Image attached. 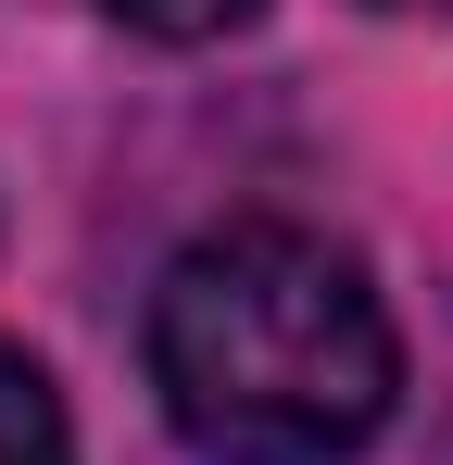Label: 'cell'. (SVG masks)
<instances>
[{"label": "cell", "mask_w": 453, "mask_h": 465, "mask_svg": "<svg viewBox=\"0 0 453 465\" xmlns=\"http://www.w3.org/2000/svg\"><path fill=\"white\" fill-rule=\"evenodd\" d=\"M151 390L202 465H353L403 402V340L340 239L239 214L164 264Z\"/></svg>", "instance_id": "obj_1"}, {"label": "cell", "mask_w": 453, "mask_h": 465, "mask_svg": "<svg viewBox=\"0 0 453 465\" xmlns=\"http://www.w3.org/2000/svg\"><path fill=\"white\" fill-rule=\"evenodd\" d=\"M0 465H76V428H64V390L38 378L13 340H0Z\"/></svg>", "instance_id": "obj_2"}, {"label": "cell", "mask_w": 453, "mask_h": 465, "mask_svg": "<svg viewBox=\"0 0 453 465\" xmlns=\"http://www.w3.org/2000/svg\"><path fill=\"white\" fill-rule=\"evenodd\" d=\"M126 38H164V51H202V38H239L265 0H101Z\"/></svg>", "instance_id": "obj_3"}, {"label": "cell", "mask_w": 453, "mask_h": 465, "mask_svg": "<svg viewBox=\"0 0 453 465\" xmlns=\"http://www.w3.org/2000/svg\"><path fill=\"white\" fill-rule=\"evenodd\" d=\"M366 13H453V0H366Z\"/></svg>", "instance_id": "obj_4"}]
</instances>
